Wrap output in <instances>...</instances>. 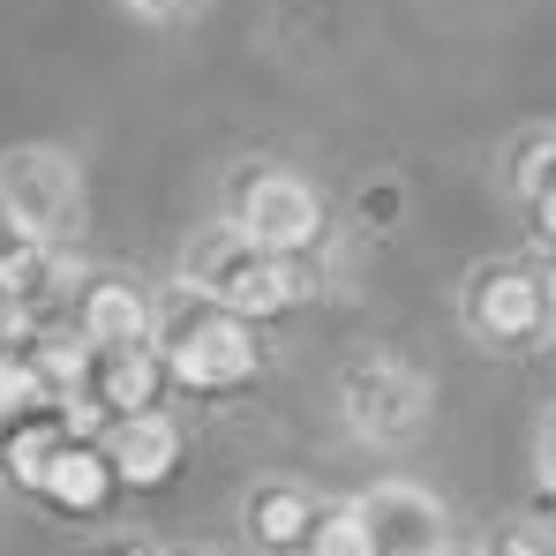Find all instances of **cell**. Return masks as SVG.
Masks as SVG:
<instances>
[{
	"instance_id": "cell-1",
	"label": "cell",
	"mask_w": 556,
	"mask_h": 556,
	"mask_svg": "<svg viewBox=\"0 0 556 556\" xmlns=\"http://www.w3.org/2000/svg\"><path fill=\"white\" fill-rule=\"evenodd\" d=\"M159 362L181 376L188 391H241L256 376V331L226 301L174 286V301L159 308Z\"/></svg>"
},
{
	"instance_id": "cell-2",
	"label": "cell",
	"mask_w": 556,
	"mask_h": 556,
	"mask_svg": "<svg viewBox=\"0 0 556 556\" xmlns=\"http://www.w3.org/2000/svg\"><path fill=\"white\" fill-rule=\"evenodd\" d=\"M181 286H195V293H211V301H226L233 316H278L286 301H293V264L278 256V249H264L249 226H211V233H195L181 249Z\"/></svg>"
},
{
	"instance_id": "cell-3",
	"label": "cell",
	"mask_w": 556,
	"mask_h": 556,
	"mask_svg": "<svg viewBox=\"0 0 556 556\" xmlns=\"http://www.w3.org/2000/svg\"><path fill=\"white\" fill-rule=\"evenodd\" d=\"M0 218L30 249H68L84 233V174L53 143H15L0 159Z\"/></svg>"
},
{
	"instance_id": "cell-4",
	"label": "cell",
	"mask_w": 556,
	"mask_h": 556,
	"mask_svg": "<svg viewBox=\"0 0 556 556\" xmlns=\"http://www.w3.org/2000/svg\"><path fill=\"white\" fill-rule=\"evenodd\" d=\"M466 331L496 354H519V346H542L556 339V316H549V278L527 271V264H489V271L466 278V301H459Z\"/></svg>"
},
{
	"instance_id": "cell-5",
	"label": "cell",
	"mask_w": 556,
	"mask_h": 556,
	"mask_svg": "<svg viewBox=\"0 0 556 556\" xmlns=\"http://www.w3.org/2000/svg\"><path fill=\"white\" fill-rule=\"evenodd\" d=\"M339 406H346V421H354L362 444H406L429 421V376L391 362V354H369V362L346 369Z\"/></svg>"
},
{
	"instance_id": "cell-6",
	"label": "cell",
	"mask_w": 556,
	"mask_h": 556,
	"mask_svg": "<svg viewBox=\"0 0 556 556\" xmlns=\"http://www.w3.org/2000/svg\"><path fill=\"white\" fill-rule=\"evenodd\" d=\"M233 226H249L264 249L278 256H293V249H308L316 233H324V203H316V188L301 181V174H249V181L233 188Z\"/></svg>"
},
{
	"instance_id": "cell-7",
	"label": "cell",
	"mask_w": 556,
	"mask_h": 556,
	"mask_svg": "<svg viewBox=\"0 0 556 556\" xmlns=\"http://www.w3.org/2000/svg\"><path fill=\"white\" fill-rule=\"evenodd\" d=\"M362 504V527H369L376 556H452V519L429 489L414 481H376Z\"/></svg>"
},
{
	"instance_id": "cell-8",
	"label": "cell",
	"mask_w": 556,
	"mask_h": 556,
	"mask_svg": "<svg viewBox=\"0 0 556 556\" xmlns=\"http://www.w3.org/2000/svg\"><path fill=\"white\" fill-rule=\"evenodd\" d=\"M105 459L121 473V489H166L174 481V466H181V429L166 421V414H121L113 429H105Z\"/></svg>"
},
{
	"instance_id": "cell-9",
	"label": "cell",
	"mask_w": 556,
	"mask_h": 556,
	"mask_svg": "<svg viewBox=\"0 0 556 556\" xmlns=\"http://www.w3.org/2000/svg\"><path fill=\"white\" fill-rule=\"evenodd\" d=\"M84 346L91 354H151L159 346V316H151V301L136 293V286H91L84 293Z\"/></svg>"
},
{
	"instance_id": "cell-10",
	"label": "cell",
	"mask_w": 556,
	"mask_h": 556,
	"mask_svg": "<svg viewBox=\"0 0 556 556\" xmlns=\"http://www.w3.org/2000/svg\"><path fill=\"white\" fill-rule=\"evenodd\" d=\"M121 489V473H113V459H105V444H61L53 459H46V473H38V496L53 504V511H98L105 496Z\"/></svg>"
},
{
	"instance_id": "cell-11",
	"label": "cell",
	"mask_w": 556,
	"mask_h": 556,
	"mask_svg": "<svg viewBox=\"0 0 556 556\" xmlns=\"http://www.w3.org/2000/svg\"><path fill=\"white\" fill-rule=\"evenodd\" d=\"M241 519H249V542H264V549H308V534H316V496H308L301 481H264V489L241 504Z\"/></svg>"
},
{
	"instance_id": "cell-12",
	"label": "cell",
	"mask_w": 556,
	"mask_h": 556,
	"mask_svg": "<svg viewBox=\"0 0 556 556\" xmlns=\"http://www.w3.org/2000/svg\"><path fill=\"white\" fill-rule=\"evenodd\" d=\"M76 429L68 421H8V473L23 481V489H38V473H46V459L68 444Z\"/></svg>"
},
{
	"instance_id": "cell-13",
	"label": "cell",
	"mask_w": 556,
	"mask_h": 556,
	"mask_svg": "<svg viewBox=\"0 0 556 556\" xmlns=\"http://www.w3.org/2000/svg\"><path fill=\"white\" fill-rule=\"evenodd\" d=\"M308 556H376L369 527H362V504H331V511H316Z\"/></svg>"
},
{
	"instance_id": "cell-14",
	"label": "cell",
	"mask_w": 556,
	"mask_h": 556,
	"mask_svg": "<svg viewBox=\"0 0 556 556\" xmlns=\"http://www.w3.org/2000/svg\"><path fill=\"white\" fill-rule=\"evenodd\" d=\"M46 391H53V383H46V369H38V354H0V421L38 414Z\"/></svg>"
},
{
	"instance_id": "cell-15",
	"label": "cell",
	"mask_w": 556,
	"mask_h": 556,
	"mask_svg": "<svg viewBox=\"0 0 556 556\" xmlns=\"http://www.w3.org/2000/svg\"><path fill=\"white\" fill-rule=\"evenodd\" d=\"M23 316H30V293H23V278L0 264V346H8V339L23 331Z\"/></svg>"
},
{
	"instance_id": "cell-16",
	"label": "cell",
	"mask_w": 556,
	"mask_h": 556,
	"mask_svg": "<svg viewBox=\"0 0 556 556\" xmlns=\"http://www.w3.org/2000/svg\"><path fill=\"white\" fill-rule=\"evenodd\" d=\"M549 166H556V136H534V143L519 151V174H511V181H519V195H534Z\"/></svg>"
},
{
	"instance_id": "cell-17",
	"label": "cell",
	"mask_w": 556,
	"mask_h": 556,
	"mask_svg": "<svg viewBox=\"0 0 556 556\" xmlns=\"http://www.w3.org/2000/svg\"><path fill=\"white\" fill-rule=\"evenodd\" d=\"M534 452H542V489H549V504H556V399H549V414H542V437H534Z\"/></svg>"
},
{
	"instance_id": "cell-18",
	"label": "cell",
	"mask_w": 556,
	"mask_h": 556,
	"mask_svg": "<svg viewBox=\"0 0 556 556\" xmlns=\"http://www.w3.org/2000/svg\"><path fill=\"white\" fill-rule=\"evenodd\" d=\"M534 211H542V226H549V241H556V166L542 174V188H534Z\"/></svg>"
},
{
	"instance_id": "cell-19",
	"label": "cell",
	"mask_w": 556,
	"mask_h": 556,
	"mask_svg": "<svg viewBox=\"0 0 556 556\" xmlns=\"http://www.w3.org/2000/svg\"><path fill=\"white\" fill-rule=\"evenodd\" d=\"M136 15H151V23H166V15H181V8H195V0H128Z\"/></svg>"
},
{
	"instance_id": "cell-20",
	"label": "cell",
	"mask_w": 556,
	"mask_h": 556,
	"mask_svg": "<svg viewBox=\"0 0 556 556\" xmlns=\"http://www.w3.org/2000/svg\"><path fill=\"white\" fill-rule=\"evenodd\" d=\"M542 278H549V316H556V264H549V271H542Z\"/></svg>"
}]
</instances>
